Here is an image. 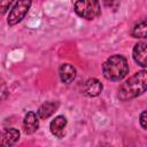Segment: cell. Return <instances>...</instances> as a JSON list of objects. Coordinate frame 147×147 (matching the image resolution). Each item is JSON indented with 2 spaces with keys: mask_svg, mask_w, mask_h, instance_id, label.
Returning <instances> with one entry per match:
<instances>
[{
  "mask_svg": "<svg viewBox=\"0 0 147 147\" xmlns=\"http://www.w3.org/2000/svg\"><path fill=\"white\" fill-rule=\"evenodd\" d=\"M147 91V71L140 70L132 75L118 90V98L122 101H127L141 95Z\"/></svg>",
  "mask_w": 147,
  "mask_h": 147,
  "instance_id": "cell-1",
  "label": "cell"
},
{
  "mask_svg": "<svg viewBox=\"0 0 147 147\" xmlns=\"http://www.w3.org/2000/svg\"><path fill=\"white\" fill-rule=\"evenodd\" d=\"M129 72V64L124 56L113 55L108 57L102 64V74L106 79L117 82L123 79Z\"/></svg>",
  "mask_w": 147,
  "mask_h": 147,
  "instance_id": "cell-2",
  "label": "cell"
},
{
  "mask_svg": "<svg viewBox=\"0 0 147 147\" xmlns=\"http://www.w3.org/2000/svg\"><path fill=\"white\" fill-rule=\"evenodd\" d=\"M74 9L79 17L87 21L95 20L101 14V7L98 0H77Z\"/></svg>",
  "mask_w": 147,
  "mask_h": 147,
  "instance_id": "cell-3",
  "label": "cell"
},
{
  "mask_svg": "<svg viewBox=\"0 0 147 147\" xmlns=\"http://www.w3.org/2000/svg\"><path fill=\"white\" fill-rule=\"evenodd\" d=\"M32 0H17L16 3L14 5V7L11 8V10L9 11L7 22L9 25H15L17 23H20L25 15L28 14L30 7H31Z\"/></svg>",
  "mask_w": 147,
  "mask_h": 147,
  "instance_id": "cell-4",
  "label": "cell"
},
{
  "mask_svg": "<svg viewBox=\"0 0 147 147\" xmlns=\"http://www.w3.org/2000/svg\"><path fill=\"white\" fill-rule=\"evenodd\" d=\"M68 121L64 116L59 115L56 116L49 124V130L52 132L53 136H55L56 138H63L65 134V127H67Z\"/></svg>",
  "mask_w": 147,
  "mask_h": 147,
  "instance_id": "cell-5",
  "label": "cell"
},
{
  "mask_svg": "<svg viewBox=\"0 0 147 147\" xmlns=\"http://www.w3.org/2000/svg\"><path fill=\"white\" fill-rule=\"evenodd\" d=\"M132 56L136 63L142 68H147V44L142 41L136 44L132 51Z\"/></svg>",
  "mask_w": 147,
  "mask_h": 147,
  "instance_id": "cell-6",
  "label": "cell"
},
{
  "mask_svg": "<svg viewBox=\"0 0 147 147\" xmlns=\"http://www.w3.org/2000/svg\"><path fill=\"white\" fill-rule=\"evenodd\" d=\"M102 84L99 79L96 78H90L85 82L84 84V87H83V93L87 96H91V98H95L98 95H100V93L102 92Z\"/></svg>",
  "mask_w": 147,
  "mask_h": 147,
  "instance_id": "cell-7",
  "label": "cell"
},
{
  "mask_svg": "<svg viewBox=\"0 0 147 147\" xmlns=\"http://www.w3.org/2000/svg\"><path fill=\"white\" fill-rule=\"evenodd\" d=\"M39 116L38 114L33 113V111H29L25 116H24V119H23V129H24V132L26 134H32L34 133L38 127H39V121H38Z\"/></svg>",
  "mask_w": 147,
  "mask_h": 147,
  "instance_id": "cell-8",
  "label": "cell"
},
{
  "mask_svg": "<svg viewBox=\"0 0 147 147\" xmlns=\"http://www.w3.org/2000/svg\"><path fill=\"white\" fill-rule=\"evenodd\" d=\"M59 76H60V79L62 83L70 84L76 78V69L74 65H71L69 63H63L59 68Z\"/></svg>",
  "mask_w": 147,
  "mask_h": 147,
  "instance_id": "cell-9",
  "label": "cell"
},
{
  "mask_svg": "<svg viewBox=\"0 0 147 147\" xmlns=\"http://www.w3.org/2000/svg\"><path fill=\"white\" fill-rule=\"evenodd\" d=\"M59 108V102L57 101H47V102H44L39 108H38V116L39 118L41 119H45V118H48L49 116H52L56 109Z\"/></svg>",
  "mask_w": 147,
  "mask_h": 147,
  "instance_id": "cell-10",
  "label": "cell"
},
{
  "mask_svg": "<svg viewBox=\"0 0 147 147\" xmlns=\"http://www.w3.org/2000/svg\"><path fill=\"white\" fill-rule=\"evenodd\" d=\"M20 139V131L15 127H9L5 130L1 138V145L2 146H13L15 145Z\"/></svg>",
  "mask_w": 147,
  "mask_h": 147,
  "instance_id": "cell-11",
  "label": "cell"
},
{
  "mask_svg": "<svg viewBox=\"0 0 147 147\" xmlns=\"http://www.w3.org/2000/svg\"><path fill=\"white\" fill-rule=\"evenodd\" d=\"M131 36L133 38H147V17L142 18L133 25Z\"/></svg>",
  "mask_w": 147,
  "mask_h": 147,
  "instance_id": "cell-12",
  "label": "cell"
},
{
  "mask_svg": "<svg viewBox=\"0 0 147 147\" xmlns=\"http://www.w3.org/2000/svg\"><path fill=\"white\" fill-rule=\"evenodd\" d=\"M14 0H0V9H1V14H6L8 8L10 7V5L13 3Z\"/></svg>",
  "mask_w": 147,
  "mask_h": 147,
  "instance_id": "cell-13",
  "label": "cell"
},
{
  "mask_svg": "<svg viewBox=\"0 0 147 147\" xmlns=\"http://www.w3.org/2000/svg\"><path fill=\"white\" fill-rule=\"evenodd\" d=\"M103 5L106 7H109V8H113V9H116L118 6H119V2L121 0H102Z\"/></svg>",
  "mask_w": 147,
  "mask_h": 147,
  "instance_id": "cell-14",
  "label": "cell"
},
{
  "mask_svg": "<svg viewBox=\"0 0 147 147\" xmlns=\"http://www.w3.org/2000/svg\"><path fill=\"white\" fill-rule=\"evenodd\" d=\"M139 123H140V125H141L145 130H147V109H146V110H144V111L140 114Z\"/></svg>",
  "mask_w": 147,
  "mask_h": 147,
  "instance_id": "cell-15",
  "label": "cell"
}]
</instances>
